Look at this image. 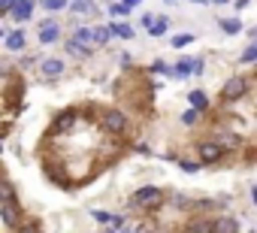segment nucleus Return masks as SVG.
Here are the masks:
<instances>
[{"label":"nucleus","instance_id":"f257e3e1","mask_svg":"<svg viewBox=\"0 0 257 233\" xmlns=\"http://www.w3.org/2000/svg\"><path fill=\"white\" fill-rule=\"evenodd\" d=\"M134 203H137V206H146V209H158V206L164 203V191H161V188H152V185H149V188H140L137 197H134Z\"/></svg>","mask_w":257,"mask_h":233},{"label":"nucleus","instance_id":"f03ea898","mask_svg":"<svg viewBox=\"0 0 257 233\" xmlns=\"http://www.w3.org/2000/svg\"><path fill=\"white\" fill-rule=\"evenodd\" d=\"M103 128H106V131H112V134H121V131L127 128L124 112H118V109H109V112L103 115Z\"/></svg>","mask_w":257,"mask_h":233},{"label":"nucleus","instance_id":"7ed1b4c3","mask_svg":"<svg viewBox=\"0 0 257 233\" xmlns=\"http://www.w3.org/2000/svg\"><path fill=\"white\" fill-rule=\"evenodd\" d=\"M245 91H248V82H245L242 76H236V79H230V82L224 85V100H230V103H233V100H239Z\"/></svg>","mask_w":257,"mask_h":233},{"label":"nucleus","instance_id":"20e7f679","mask_svg":"<svg viewBox=\"0 0 257 233\" xmlns=\"http://www.w3.org/2000/svg\"><path fill=\"white\" fill-rule=\"evenodd\" d=\"M197 152H200V161H203V164H215V161L224 155V149H221L218 143H209V140H206V143H200V149H197Z\"/></svg>","mask_w":257,"mask_h":233},{"label":"nucleus","instance_id":"39448f33","mask_svg":"<svg viewBox=\"0 0 257 233\" xmlns=\"http://www.w3.org/2000/svg\"><path fill=\"white\" fill-rule=\"evenodd\" d=\"M58 37H61V28H58V22L46 19V22L40 25V43H43V46H49V43H55Z\"/></svg>","mask_w":257,"mask_h":233},{"label":"nucleus","instance_id":"423d86ee","mask_svg":"<svg viewBox=\"0 0 257 233\" xmlns=\"http://www.w3.org/2000/svg\"><path fill=\"white\" fill-rule=\"evenodd\" d=\"M25 43H28L25 31H10V34H7V49H10V52H22Z\"/></svg>","mask_w":257,"mask_h":233},{"label":"nucleus","instance_id":"0eeeda50","mask_svg":"<svg viewBox=\"0 0 257 233\" xmlns=\"http://www.w3.org/2000/svg\"><path fill=\"white\" fill-rule=\"evenodd\" d=\"M61 73H64V61H58V58L43 61V76H46V79H58Z\"/></svg>","mask_w":257,"mask_h":233},{"label":"nucleus","instance_id":"6e6552de","mask_svg":"<svg viewBox=\"0 0 257 233\" xmlns=\"http://www.w3.org/2000/svg\"><path fill=\"white\" fill-rule=\"evenodd\" d=\"M31 13H34V0H19L16 10H13V19H16V22H28Z\"/></svg>","mask_w":257,"mask_h":233},{"label":"nucleus","instance_id":"1a4fd4ad","mask_svg":"<svg viewBox=\"0 0 257 233\" xmlns=\"http://www.w3.org/2000/svg\"><path fill=\"white\" fill-rule=\"evenodd\" d=\"M4 221H7L10 227H16V224L22 221V209L16 206V200H10V203L4 206Z\"/></svg>","mask_w":257,"mask_h":233},{"label":"nucleus","instance_id":"9d476101","mask_svg":"<svg viewBox=\"0 0 257 233\" xmlns=\"http://www.w3.org/2000/svg\"><path fill=\"white\" fill-rule=\"evenodd\" d=\"M215 224V233H239V224L230 218V215H221L218 221H212Z\"/></svg>","mask_w":257,"mask_h":233},{"label":"nucleus","instance_id":"9b49d317","mask_svg":"<svg viewBox=\"0 0 257 233\" xmlns=\"http://www.w3.org/2000/svg\"><path fill=\"white\" fill-rule=\"evenodd\" d=\"M188 103H191V109H197V112H203V109L209 106V100H206L203 91H191V94H188Z\"/></svg>","mask_w":257,"mask_h":233},{"label":"nucleus","instance_id":"f8f14e48","mask_svg":"<svg viewBox=\"0 0 257 233\" xmlns=\"http://www.w3.org/2000/svg\"><path fill=\"white\" fill-rule=\"evenodd\" d=\"M167 28H170V19H167V16H158V22L149 28V34H152V37H164Z\"/></svg>","mask_w":257,"mask_h":233},{"label":"nucleus","instance_id":"ddd939ff","mask_svg":"<svg viewBox=\"0 0 257 233\" xmlns=\"http://www.w3.org/2000/svg\"><path fill=\"white\" fill-rule=\"evenodd\" d=\"M188 233H215V224H209V221H191Z\"/></svg>","mask_w":257,"mask_h":233},{"label":"nucleus","instance_id":"4468645a","mask_svg":"<svg viewBox=\"0 0 257 233\" xmlns=\"http://www.w3.org/2000/svg\"><path fill=\"white\" fill-rule=\"evenodd\" d=\"M112 28V37H121V40H131L134 37V28L131 25H109Z\"/></svg>","mask_w":257,"mask_h":233},{"label":"nucleus","instance_id":"2eb2a0df","mask_svg":"<svg viewBox=\"0 0 257 233\" xmlns=\"http://www.w3.org/2000/svg\"><path fill=\"white\" fill-rule=\"evenodd\" d=\"M109 37H112V28H97V31H94V43H97V46H106Z\"/></svg>","mask_w":257,"mask_h":233},{"label":"nucleus","instance_id":"dca6fc26","mask_svg":"<svg viewBox=\"0 0 257 233\" xmlns=\"http://www.w3.org/2000/svg\"><path fill=\"white\" fill-rule=\"evenodd\" d=\"M67 52H70V55H79V58H88V49H85L79 40H70V43H67Z\"/></svg>","mask_w":257,"mask_h":233},{"label":"nucleus","instance_id":"f3484780","mask_svg":"<svg viewBox=\"0 0 257 233\" xmlns=\"http://www.w3.org/2000/svg\"><path fill=\"white\" fill-rule=\"evenodd\" d=\"M191 43H194L191 34H179V37H173V49H185V46H191Z\"/></svg>","mask_w":257,"mask_h":233},{"label":"nucleus","instance_id":"a211bd4d","mask_svg":"<svg viewBox=\"0 0 257 233\" xmlns=\"http://www.w3.org/2000/svg\"><path fill=\"white\" fill-rule=\"evenodd\" d=\"M221 28H224L227 34H239V31H242V25H239L236 19H224V22H221Z\"/></svg>","mask_w":257,"mask_h":233},{"label":"nucleus","instance_id":"6ab92c4d","mask_svg":"<svg viewBox=\"0 0 257 233\" xmlns=\"http://www.w3.org/2000/svg\"><path fill=\"white\" fill-rule=\"evenodd\" d=\"M73 13H94V4H91V0H76Z\"/></svg>","mask_w":257,"mask_h":233},{"label":"nucleus","instance_id":"aec40b11","mask_svg":"<svg viewBox=\"0 0 257 233\" xmlns=\"http://www.w3.org/2000/svg\"><path fill=\"white\" fill-rule=\"evenodd\" d=\"M251 61H257V43H254V46H248V49L242 52V64H251Z\"/></svg>","mask_w":257,"mask_h":233},{"label":"nucleus","instance_id":"412c9836","mask_svg":"<svg viewBox=\"0 0 257 233\" xmlns=\"http://www.w3.org/2000/svg\"><path fill=\"white\" fill-rule=\"evenodd\" d=\"M43 7H46V10H52V13H58V10H64V7H67V0H43Z\"/></svg>","mask_w":257,"mask_h":233},{"label":"nucleus","instance_id":"4be33fe9","mask_svg":"<svg viewBox=\"0 0 257 233\" xmlns=\"http://www.w3.org/2000/svg\"><path fill=\"white\" fill-rule=\"evenodd\" d=\"M197 119H200V112H197V109H188V112L182 115V125H194Z\"/></svg>","mask_w":257,"mask_h":233},{"label":"nucleus","instance_id":"5701e85b","mask_svg":"<svg viewBox=\"0 0 257 233\" xmlns=\"http://www.w3.org/2000/svg\"><path fill=\"white\" fill-rule=\"evenodd\" d=\"M73 40H79V43H88V40H94V31H85V28H79Z\"/></svg>","mask_w":257,"mask_h":233},{"label":"nucleus","instance_id":"b1692460","mask_svg":"<svg viewBox=\"0 0 257 233\" xmlns=\"http://www.w3.org/2000/svg\"><path fill=\"white\" fill-rule=\"evenodd\" d=\"M221 140H224V146H227V149H239V140H236L233 134H221Z\"/></svg>","mask_w":257,"mask_h":233},{"label":"nucleus","instance_id":"393cba45","mask_svg":"<svg viewBox=\"0 0 257 233\" xmlns=\"http://www.w3.org/2000/svg\"><path fill=\"white\" fill-rule=\"evenodd\" d=\"M155 22H158V16H152V13H146V16L140 19V25H143V28H152Z\"/></svg>","mask_w":257,"mask_h":233},{"label":"nucleus","instance_id":"a878e982","mask_svg":"<svg viewBox=\"0 0 257 233\" xmlns=\"http://www.w3.org/2000/svg\"><path fill=\"white\" fill-rule=\"evenodd\" d=\"M73 125V115H61V122H58V131H67Z\"/></svg>","mask_w":257,"mask_h":233},{"label":"nucleus","instance_id":"bb28decb","mask_svg":"<svg viewBox=\"0 0 257 233\" xmlns=\"http://www.w3.org/2000/svg\"><path fill=\"white\" fill-rule=\"evenodd\" d=\"M182 170H185V173H197L200 167H197V164H191V161H182Z\"/></svg>","mask_w":257,"mask_h":233},{"label":"nucleus","instance_id":"cd10ccee","mask_svg":"<svg viewBox=\"0 0 257 233\" xmlns=\"http://www.w3.org/2000/svg\"><path fill=\"white\" fill-rule=\"evenodd\" d=\"M94 218H97V221H103V224H106V221H112V215H109V212H103V209H100V212H94Z\"/></svg>","mask_w":257,"mask_h":233},{"label":"nucleus","instance_id":"c85d7f7f","mask_svg":"<svg viewBox=\"0 0 257 233\" xmlns=\"http://www.w3.org/2000/svg\"><path fill=\"white\" fill-rule=\"evenodd\" d=\"M22 233H40V227H37V224H25Z\"/></svg>","mask_w":257,"mask_h":233},{"label":"nucleus","instance_id":"c756f323","mask_svg":"<svg viewBox=\"0 0 257 233\" xmlns=\"http://www.w3.org/2000/svg\"><path fill=\"white\" fill-rule=\"evenodd\" d=\"M124 4H127V7H137V4H140V0H124Z\"/></svg>","mask_w":257,"mask_h":233},{"label":"nucleus","instance_id":"7c9ffc66","mask_svg":"<svg viewBox=\"0 0 257 233\" xmlns=\"http://www.w3.org/2000/svg\"><path fill=\"white\" fill-rule=\"evenodd\" d=\"M245 4H248V0H236V7H239V10H242V7H245Z\"/></svg>","mask_w":257,"mask_h":233},{"label":"nucleus","instance_id":"2f4dec72","mask_svg":"<svg viewBox=\"0 0 257 233\" xmlns=\"http://www.w3.org/2000/svg\"><path fill=\"white\" fill-rule=\"evenodd\" d=\"M212 4H227V0H212Z\"/></svg>","mask_w":257,"mask_h":233},{"label":"nucleus","instance_id":"473e14b6","mask_svg":"<svg viewBox=\"0 0 257 233\" xmlns=\"http://www.w3.org/2000/svg\"><path fill=\"white\" fill-rule=\"evenodd\" d=\"M167 4H170V7H173V4H176V0H167Z\"/></svg>","mask_w":257,"mask_h":233},{"label":"nucleus","instance_id":"72a5a7b5","mask_svg":"<svg viewBox=\"0 0 257 233\" xmlns=\"http://www.w3.org/2000/svg\"><path fill=\"white\" fill-rule=\"evenodd\" d=\"M194 4H203V0H194Z\"/></svg>","mask_w":257,"mask_h":233},{"label":"nucleus","instance_id":"f704fd0d","mask_svg":"<svg viewBox=\"0 0 257 233\" xmlns=\"http://www.w3.org/2000/svg\"><path fill=\"white\" fill-rule=\"evenodd\" d=\"M254 40H257V34H254Z\"/></svg>","mask_w":257,"mask_h":233}]
</instances>
